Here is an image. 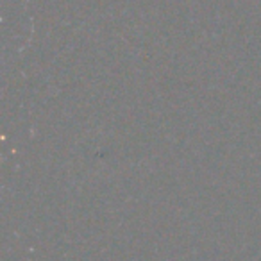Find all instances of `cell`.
<instances>
[]
</instances>
